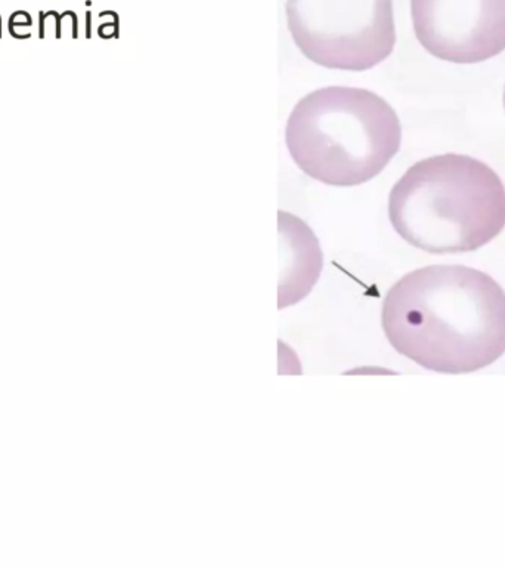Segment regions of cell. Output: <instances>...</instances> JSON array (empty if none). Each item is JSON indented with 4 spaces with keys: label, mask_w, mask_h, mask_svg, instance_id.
I'll return each mask as SVG.
<instances>
[{
    "label": "cell",
    "mask_w": 505,
    "mask_h": 568,
    "mask_svg": "<svg viewBox=\"0 0 505 568\" xmlns=\"http://www.w3.org/2000/svg\"><path fill=\"white\" fill-rule=\"evenodd\" d=\"M400 120L373 90L328 86L294 106L285 144L309 178L332 187H357L380 175L397 154Z\"/></svg>",
    "instance_id": "3957f363"
},
{
    "label": "cell",
    "mask_w": 505,
    "mask_h": 568,
    "mask_svg": "<svg viewBox=\"0 0 505 568\" xmlns=\"http://www.w3.org/2000/svg\"><path fill=\"white\" fill-rule=\"evenodd\" d=\"M280 310L312 292L324 265L319 240L296 215L280 210Z\"/></svg>",
    "instance_id": "8992f818"
},
{
    "label": "cell",
    "mask_w": 505,
    "mask_h": 568,
    "mask_svg": "<svg viewBox=\"0 0 505 568\" xmlns=\"http://www.w3.org/2000/svg\"><path fill=\"white\" fill-rule=\"evenodd\" d=\"M286 27L312 62L340 72H366L393 52L392 0H286Z\"/></svg>",
    "instance_id": "277c9868"
},
{
    "label": "cell",
    "mask_w": 505,
    "mask_h": 568,
    "mask_svg": "<svg viewBox=\"0 0 505 568\" xmlns=\"http://www.w3.org/2000/svg\"><path fill=\"white\" fill-rule=\"evenodd\" d=\"M504 107H505V89H504Z\"/></svg>",
    "instance_id": "52a82bcc"
},
{
    "label": "cell",
    "mask_w": 505,
    "mask_h": 568,
    "mask_svg": "<svg viewBox=\"0 0 505 568\" xmlns=\"http://www.w3.org/2000/svg\"><path fill=\"white\" fill-rule=\"evenodd\" d=\"M382 324L390 345L418 366L476 371L505 352V290L470 267L418 268L387 292Z\"/></svg>",
    "instance_id": "6da1fadb"
},
{
    "label": "cell",
    "mask_w": 505,
    "mask_h": 568,
    "mask_svg": "<svg viewBox=\"0 0 505 568\" xmlns=\"http://www.w3.org/2000/svg\"><path fill=\"white\" fill-rule=\"evenodd\" d=\"M388 218L395 231L420 251H477L505 228V185L474 157L433 156L412 165L393 185Z\"/></svg>",
    "instance_id": "7a4b0ae2"
},
{
    "label": "cell",
    "mask_w": 505,
    "mask_h": 568,
    "mask_svg": "<svg viewBox=\"0 0 505 568\" xmlns=\"http://www.w3.org/2000/svg\"><path fill=\"white\" fill-rule=\"evenodd\" d=\"M421 47L455 64H477L505 51V0H411Z\"/></svg>",
    "instance_id": "5b68a950"
}]
</instances>
